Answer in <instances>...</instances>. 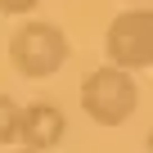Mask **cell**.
I'll list each match as a JSON object with an SVG mask.
<instances>
[{
  "instance_id": "cell-8",
  "label": "cell",
  "mask_w": 153,
  "mask_h": 153,
  "mask_svg": "<svg viewBox=\"0 0 153 153\" xmlns=\"http://www.w3.org/2000/svg\"><path fill=\"white\" fill-rule=\"evenodd\" d=\"M18 153H41V149H18Z\"/></svg>"
},
{
  "instance_id": "cell-6",
  "label": "cell",
  "mask_w": 153,
  "mask_h": 153,
  "mask_svg": "<svg viewBox=\"0 0 153 153\" xmlns=\"http://www.w3.org/2000/svg\"><path fill=\"white\" fill-rule=\"evenodd\" d=\"M36 5H41V0H0V14H18V18H23V14H32Z\"/></svg>"
},
{
  "instance_id": "cell-2",
  "label": "cell",
  "mask_w": 153,
  "mask_h": 153,
  "mask_svg": "<svg viewBox=\"0 0 153 153\" xmlns=\"http://www.w3.org/2000/svg\"><path fill=\"white\" fill-rule=\"evenodd\" d=\"M72 45H68V32L59 23H41V18H27L23 27H14L9 36V63L18 68V76L27 81H41V76H54L63 63H68Z\"/></svg>"
},
{
  "instance_id": "cell-5",
  "label": "cell",
  "mask_w": 153,
  "mask_h": 153,
  "mask_svg": "<svg viewBox=\"0 0 153 153\" xmlns=\"http://www.w3.org/2000/svg\"><path fill=\"white\" fill-rule=\"evenodd\" d=\"M18 117H23V104L0 95V144H18Z\"/></svg>"
},
{
  "instance_id": "cell-7",
  "label": "cell",
  "mask_w": 153,
  "mask_h": 153,
  "mask_svg": "<svg viewBox=\"0 0 153 153\" xmlns=\"http://www.w3.org/2000/svg\"><path fill=\"white\" fill-rule=\"evenodd\" d=\"M149 153H153V126H149Z\"/></svg>"
},
{
  "instance_id": "cell-4",
  "label": "cell",
  "mask_w": 153,
  "mask_h": 153,
  "mask_svg": "<svg viewBox=\"0 0 153 153\" xmlns=\"http://www.w3.org/2000/svg\"><path fill=\"white\" fill-rule=\"evenodd\" d=\"M63 135H68V117H63L59 104L36 99V104L23 108V117H18V144H23V149L50 153L54 144H63Z\"/></svg>"
},
{
  "instance_id": "cell-1",
  "label": "cell",
  "mask_w": 153,
  "mask_h": 153,
  "mask_svg": "<svg viewBox=\"0 0 153 153\" xmlns=\"http://www.w3.org/2000/svg\"><path fill=\"white\" fill-rule=\"evenodd\" d=\"M140 108V86L131 68H117V63H104L95 72H86L81 81V113L95 122V126H122L131 122Z\"/></svg>"
},
{
  "instance_id": "cell-3",
  "label": "cell",
  "mask_w": 153,
  "mask_h": 153,
  "mask_svg": "<svg viewBox=\"0 0 153 153\" xmlns=\"http://www.w3.org/2000/svg\"><path fill=\"white\" fill-rule=\"evenodd\" d=\"M104 54L117 68H153V5L126 9L108 23L104 32Z\"/></svg>"
}]
</instances>
